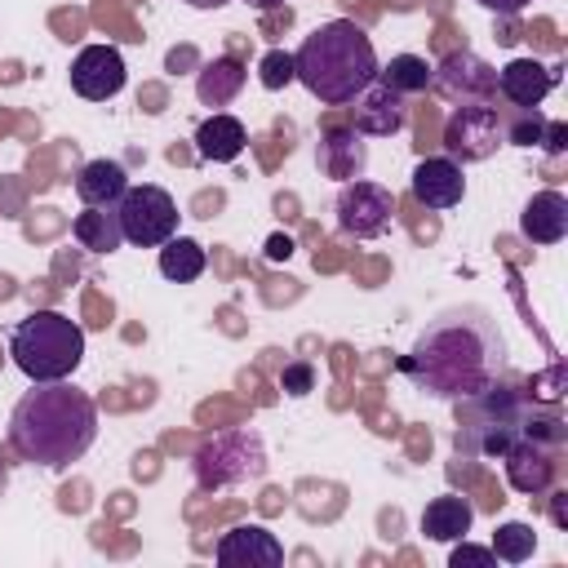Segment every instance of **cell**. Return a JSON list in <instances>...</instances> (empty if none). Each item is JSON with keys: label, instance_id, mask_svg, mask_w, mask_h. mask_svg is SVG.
Wrapping results in <instances>:
<instances>
[{"label": "cell", "instance_id": "cell-1", "mask_svg": "<svg viewBox=\"0 0 568 568\" xmlns=\"http://www.w3.org/2000/svg\"><path fill=\"white\" fill-rule=\"evenodd\" d=\"M501 368H506V337L493 311L475 302L448 306L435 320H426L413 351L399 359V373L417 390L448 399V404L488 390L501 377Z\"/></svg>", "mask_w": 568, "mask_h": 568}, {"label": "cell", "instance_id": "cell-2", "mask_svg": "<svg viewBox=\"0 0 568 568\" xmlns=\"http://www.w3.org/2000/svg\"><path fill=\"white\" fill-rule=\"evenodd\" d=\"M98 439V404L71 382H31L9 413V444L22 462L67 470Z\"/></svg>", "mask_w": 568, "mask_h": 568}, {"label": "cell", "instance_id": "cell-3", "mask_svg": "<svg viewBox=\"0 0 568 568\" xmlns=\"http://www.w3.org/2000/svg\"><path fill=\"white\" fill-rule=\"evenodd\" d=\"M377 49L368 31L351 18L320 22L293 53V75L297 84L320 98L324 106H346L364 84L377 80Z\"/></svg>", "mask_w": 568, "mask_h": 568}, {"label": "cell", "instance_id": "cell-4", "mask_svg": "<svg viewBox=\"0 0 568 568\" xmlns=\"http://www.w3.org/2000/svg\"><path fill=\"white\" fill-rule=\"evenodd\" d=\"M9 355L31 382H67L84 364V328L62 311H31L13 324Z\"/></svg>", "mask_w": 568, "mask_h": 568}, {"label": "cell", "instance_id": "cell-5", "mask_svg": "<svg viewBox=\"0 0 568 568\" xmlns=\"http://www.w3.org/2000/svg\"><path fill=\"white\" fill-rule=\"evenodd\" d=\"M524 413H528L524 395L501 386V377L488 390H479L470 399H457V453L484 457V462L501 457L519 439Z\"/></svg>", "mask_w": 568, "mask_h": 568}, {"label": "cell", "instance_id": "cell-6", "mask_svg": "<svg viewBox=\"0 0 568 568\" xmlns=\"http://www.w3.org/2000/svg\"><path fill=\"white\" fill-rule=\"evenodd\" d=\"M191 470H195V484L204 493H222V488H240V484H253L266 475V444L253 426H226V430H213L195 457H191Z\"/></svg>", "mask_w": 568, "mask_h": 568}, {"label": "cell", "instance_id": "cell-7", "mask_svg": "<svg viewBox=\"0 0 568 568\" xmlns=\"http://www.w3.org/2000/svg\"><path fill=\"white\" fill-rule=\"evenodd\" d=\"M115 217L124 231V244L138 248H160L169 235H178V200L164 186H124V195L115 200Z\"/></svg>", "mask_w": 568, "mask_h": 568}, {"label": "cell", "instance_id": "cell-8", "mask_svg": "<svg viewBox=\"0 0 568 568\" xmlns=\"http://www.w3.org/2000/svg\"><path fill=\"white\" fill-rule=\"evenodd\" d=\"M501 129L506 124H501L497 106H488V102H462L448 115V124H444V151L457 164H479V160H488L506 142Z\"/></svg>", "mask_w": 568, "mask_h": 568}, {"label": "cell", "instance_id": "cell-9", "mask_svg": "<svg viewBox=\"0 0 568 568\" xmlns=\"http://www.w3.org/2000/svg\"><path fill=\"white\" fill-rule=\"evenodd\" d=\"M390 217H395V195L382 182H364V178L342 182V191H337V226L346 235L377 240V235L390 231Z\"/></svg>", "mask_w": 568, "mask_h": 568}, {"label": "cell", "instance_id": "cell-10", "mask_svg": "<svg viewBox=\"0 0 568 568\" xmlns=\"http://www.w3.org/2000/svg\"><path fill=\"white\" fill-rule=\"evenodd\" d=\"M124 80H129V67H124L115 44H84L71 62V89L89 102L115 98L124 89Z\"/></svg>", "mask_w": 568, "mask_h": 568}, {"label": "cell", "instance_id": "cell-11", "mask_svg": "<svg viewBox=\"0 0 568 568\" xmlns=\"http://www.w3.org/2000/svg\"><path fill=\"white\" fill-rule=\"evenodd\" d=\"M430 84H435L439 93L457 98V102H488V98L497 93V71H493L479 53L457 49V53H448L439 67H430Z\"/></svg>", "mask_w": 568, "mask_h": 568}, {"label": "cell", "instance_id": "cell-12", "mask_svg": "<svg viewBox=\"0 0 568 568\" xmlns=\"http://www.w3.org/2000/svg\"><path fill=\"white\" fill-rule=\"evenodd\" d=\"M213 559L222 568H280L284 564V541L262 524H235L231 532L217 537Z\"/></svg>", "mask_w": 568, "mask_h": 568}, {"label": "cell", "instance_id": "cell-13", "mask_svg": "<svg viewBox=\"0 0 568 568\" xmlns=\"http://www.w3.org/2000/svg\"><path fill=\"white\" fill-rule=\"evenodd\" d=\"M351 102H355V133H364V138H390V133H399L408 124L404 93H395L386 80L364 84Z\"/></svg>", "mask_w": 568, "mask_h": 568}, {"label": "cell", "instance_id": "cell-14", "mask_svg": "<svg viewBox=\"0 0 568 568\" xmlns=\"http://www.w3.org/2000/svg\"><path fill=\"white\" fill-rule=\"evenodd\" d=\"M501 462H506L510 488L524 493V497H537V493H546V488L555 484V448L541 444V439L519 435V439L501 453Z\"/></svg>", "mask_w": 568, "mask_h": 568}, {"label": "cell", "instance_id": "cell-15", "mask_svg": "<svg viewBox=\"0 0 568 568\" xmlns=\"http://www.w3.org/2000/svg\"><path fill=\"white\" fill-rule=\"evenodd\" d=\"M413 200L426 204V209H457L462 195H466V178H462V164L448 160V155H426L417 169H413Z\"/></svg>", "mask_w": 568, "mask_h": 568}, {"label": "cell", "instance_id": "cell-16", "mask_svg": "<svg viewBox=\"0 0 568 568\" xmlns=\"http://www.w3.org/2000/svg\"><path fill=\"white\" fill-rule=\"evenodd\" d=\"M555 89V71L537 58H510L497 71V93L515 106V111H532L546 102V93Z\"/></svg>", "mask_w": 568, "mask_h": 568}, {"label": "cell", "instance_id": "cell-17", "mask_svg": "<svg viewBox=\"0 0 568 568\" xmlns=\"http://www.w3.org/2000/svg\"><path fill=\"white\" fill-rule=\"evenodd\" d=\"M519 231L532 244H559L568 235V200H564V191H537L519 213Z\"/></svg>", "mask_w": 568, "mask_h": 568}, {"label": "cell", "instance_id": "cell-18", "mask_svg": "<svg viewBox=\"0 0 568 568\" xmlns=\"http://www.w3.org/2000/svg\"><path fill=\"white\" fill-rule=\"evenodd\" d=\"M470 524H475V506L466 497H457V493H439L422 510V537L426 541L453 546V541H462L470 532Z\"/></svg>", "mask_w": 568, "mask_h": 568}, {"label": "cell", "instance_id": "cell-19", "mask_svg": "<svg viewBox=\"0 0 568 568\" xmlns=\"http://www.w3.org/2000/svg\"><path fill=\"white\" fill-rule=\"evenodd\" d=\"M244 80H248L244 62L231 58V53H222V58H213V62L200 67V75H195V98H200V106H226V102L240 98Z\"/></svg>", "mask_w": 568, "mask_h": 568}, {"label": "cell", "instance_id": "cell-20", "mask_svg": "<svg viewBox=\"0 0 568 568\" xmlns=\"http://www.w3.org/2000/svg\"><path fill=\"white\" fill-rule=\"evenodd\" d=\"M244 146H248V133H244V124H240L235 115H226V111H213V115L195 129V151H200L204 160H213V164L240 160Z\"/></svg>", "mask_w": 568, "mask_h": 568}, {"label": "cell", "instance_id": "cell-21", "mask_svg": "<svg viewBox=\"0 0 568 568\" xmlns=\"http://www.w3.org/2000/svg\"><path fill=\"white\" fill-rule=\"evenodd\" d=\"M129 186V173L120 160H89L80 173H75V195L84 204H98V209H111Z\"/></svg>", "mask_w": 568, "mask_h": 568}, {"label": "cell", "instance_id": "cell-22", "mask_svg": "<svg viewBox=\"0 0 568 568\" xmlns=\"http://www.w3.org/2000/svg\"><path fill=\"white\" fill-rule=\"evenodd\" d=\"M364 164H368V146L359 142V133H346V129L324 133V142H320V169L328 178L351 182V178L364 173Z\"/></svg>", "mask_w": 568, "mask_h": 568}, {"label": "cell", "instance_id": "cell-23", "mask_svg": "<svg viewBox=\"0 0 568 568\" xmlns=\"http://www.w3.org/2000/svg\"><path fill=\"white\" fill-rule=\"evenodd\" d=\"M71 235L80 240V248L89 253H115L124 244V231H120V217H115V204L111 209H98V204H84L71 222Z\"/></svg>", "mask_w": 568, "mask_h": 568}, {"label": "cell", "instance_id": "cell-24", "mask_svg": "<svg viewBox=\"0 0 568 568\" xmlns=\"http://www.w3.org/2000/svg\"><path fill=\"white\" fill-rule=\"evenodd\" d=\"M204 266H209V253H204L200 240H191V235H169V240L160 244V275H164V280L191 284V280L204 275Z\"/></svg>", "mask_w": 568, "mask_h": 568}, {"label": "cell", "instance_id": "cell-25", "mask_svg": "<svg viewBox=\"0 0 568 568\" xmlns=\"http://www.w3.org/2000/svg\"><path fill=\"white\" fill-rule=\"evenodd\" d=\"M377 80H386L395 93H426L430 89V62L417 53H395L386 67H377Z\"/></svg>", "mask_w": 568, "mask_h": 568}, {"label": "cell", "instance_id": "cell-26", "mask_svg": "<svg viewBox=\"0 0 568 568\" xmlns=\"http://www.w3.org/2000/svg\"><path fill=\"white\" fill-rule=\"evenodd\" d=\"M532 550H537L532 524H524V519L497 524V532H493V555H497V564H524V559H532Z\"/></svg>", "mask_w": 568, "mask_h": 568}, {"label": "cell", "instance_id": "cell-27", "mask_svg": "<svg viewBox=\"0 0 568 568\" xmlns=\"http://www.w3.org/2000/svg\"><path fill=\"white\" fill-rule=\"evenodd\" d=\"M257 80H262V89H284V84H293L297 75H293V53H284V49H271L262 62H257Z\"/></svg>", "mask_w": 568, "mask_h": 568}, {"label": "cell", "instance_id": "cell-28", "mask_svg": "<svg viewBox=\"0 0 568 568\" xmlns=\"http://www.w3.org/2000/svg\"><path fill=\"white\" fill-rule=\"evenodd\" d=\"M541 133H546V115L537 106L532 111H519V120L510 129H501V138L515 142V146H541Z\"/></svg>", "mask_w": 568, "mask_h": 568}, {"label": "cell", "instance_id": "cell-29", "mask_svg": "<svg viewBox=\"0 0 568 568\" xmlns=\"http://www.w3.org/2000/svg\"><path fill=\"white\" fill-rule=\"evenodd\" d=\"M280 386H284V395H293V399L311 395V390H315V364H306V359H293V364H284V373H280Z\"/></svg>", "mask_w": 568, "mask_h": 568}, {"label": "cell", "instance_id": "cell-30", "mask_svg": "<svg viewBox=\"0 0 568 568\" xmlns=\"http://www.w3.org/2000/svg\"><path fill=\"white\" fill-rule=\"evenodd\" d=\"M453 568H497V555L493 546H475V541H453V555H448Z\"/></svg>", "mask_w": 568, "mask_h": 568}, {"label": "cell", "instance_id": "cell-31", "mask_svg": "<svg viewBox=\"0 0 568 568\" xmlns=\"http://www.w3.org/2000/svg\"><path fill=\"white\" fill-rule=\"evenodd\" d=\"M528 386H532V395H541V399H550V404H555V399H559V386H564V364H555L546 377H532Z\"/></svg>", "mask_w": 568, "mask_h": 568}, {"label": "cell", "instance_id": "cell-32", "mask_svg": "<svg viewBox=\"0 0 568 568\" xmlns=\"http://www.w3.org/2000/svg\"><path fill=\"white\" fill-rule=\"evenodd\" d=\"M541 146H546L550 155H559V151L568 146V124H559V120H546V133H541Z\"/></svg>", "mask_w": 568, "mask_h": 568}, {"label": "cell", "instance_id": "cell-33", "mask_svg": "<svg viewBox=\"0 0 568 568\" xmlns=\"http://www.w3.org/2000/svg\"><path fill=\"white\" fill-rule=\"evenodd\" d=\"M475 4H484L488 13H501V18H515V13H524L532 0H475Z\"/></svg>", "mask_w": 568, "mask_h": 568}, {"label": "cell", "instance_id": "cell-34", "mask_svg": "<svg viewBox=\"0 0 568 568\" xmlns=\"http://www.w3.org/2000/svg\"><path fill=\"white\" fill-rule=\"evenodd\" d=\"M288 253H293V240H288V235H271V240H266V257H271V262H284Z\"/></svg>", "mask_w": 568, "mask_h": 568}, {"label": "cell", "instance_id": "cell-35", "mask_svg": "<svg viewBox=\"0 0 568 568\" xmlns=\"http://www.w3.org/2000/svg\"><path fill=\"white\" fill-rule=\"evenodd\" d=\"M550 519L555 528H564V493H550Z\"/></svg>", "mask_w": 568, "mask_h": 568}, {"label": "cell", "instance_id": "cell-36", "mask_svg": "<svg viewBox=\"0 0 568 568\" xmlns=\"http://www.w3.org/2000/svg\"><path fill=\"white\" fill-rule=\"evenodd\" d=\"M182 4H191V9H222V4H231V0H182Z\"/></svg>", "mask_w": 568, "mask_h": 568}, {"label": "cell", "instance_id": "cell-37", "mask_svg": "<svg viewBox=\"0 0 568 568\" xmlns=\"http://www.w3.org/2000/svg\"><path fill=\"white\" fill-rule=\"evenodd\" d=\"M248 4H253V9H280L284 0H248Z\"/></svg>", "mask_w": 568, "mask_h": 568}, {"label": "cell", "instance_id": "cell-38", "mask_svg": "<svg viewBox=\"0 0 568 568\" xmlns=\"http://www.w3.org/2000/svg\"><path fill=\"white\" fill-rule=\"evenodd\" d=\"M4 484H9V475H4V466H0V493H4Z\"/></svg>", "mask_w": 568, "mask_h": 568}]
</instances>
